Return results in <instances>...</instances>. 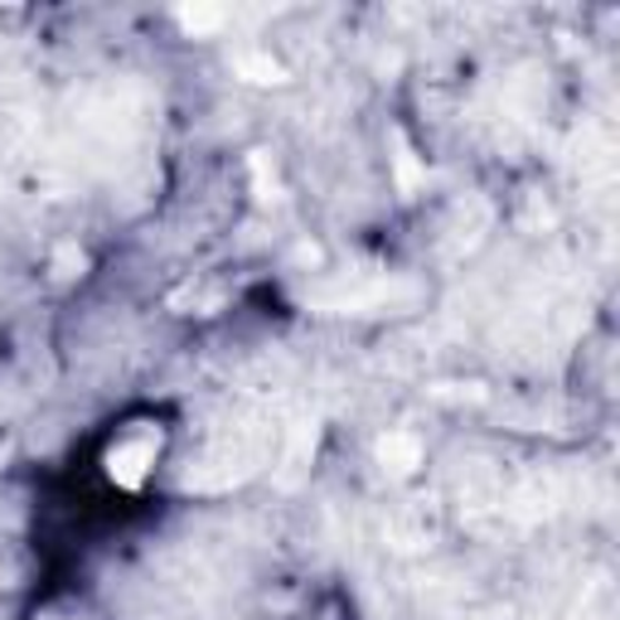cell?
<instances>
[{
    "label": "cell",
    "mask_w": 620,
    "mask_h": 620,
    "mask_svg": "<svg viewBox=\"0 0 620 620\" xmlns=\"http://www.w3.org/2000/svg\"><path fill=\"white\" fill-rule=\"evenodd\" d=\"M151 460H155V441H151V437L126 441V446H116V456H112V475H116L122 485H136L141 475H146Z\"/></svg>",
    "instance_id": "obj_1"
}]
</instances>
